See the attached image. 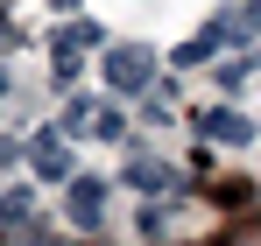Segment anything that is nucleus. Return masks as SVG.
Here are the masks:
<instances>
[{
	"mask_svg": "<svg viewBox=\"0 0 261 246\" xmlns=\"http://www.w3.org/2000/svg\"><path fill=\"white\" fill-rule=\"evenodd\" d=\"M64 127H71L78 141H120V134H127V120H120V106H113V99H71Z\"/></svg>",
	"mask_w": 261,
	"mask_h": 246,
	"instance_id": "f257e3e1",
	"label": "nucleus"
},
{
	"mask_svg": "<svg viewBox=\"0 0 261 246\" xmlns=\"http://www.w3.org/2000/svg\"><path fill=\"white\" fill-rule=\"evenodd\" d=\"M99 71H106V84H113V91H141V84H148V71H155V49H141V42H113V49L99 56Z\"/></svg>",
	"mask_w": 261,
	"mask_h": 246,
	"instance_id": "f03ea898",
	"label": "nucleus"
},
{
	"mask_svg": "<svg viewBox=\"0 0 261 246\" xmlns=\"http://www.w3.org/2000/svg\"><path fill=\"white\" fill-rule=\"evenodd\" d=\"M198 134H205V141H226V148H247V141H254V120H247L240 106H205V113H198Z\"/></svg>",
	"mask_w": 261,
	"mask_h": 246,
	"instance_id": "7ed1b4c3",
	"label": "nucleus"
},
{
	"mask_svg": "<svg viewBox=\"0 0 261 246\" xmlns=\"http://www.w3.org/2000/svg\"><path fill=\"white\" fill-rule=\"evenodd\" d=\"M64 204H71V225H78V232H99V225H106V183H99V176H71V197H64Z\"/></svg>",
	"mask_w": 261,
	"mask_h": 246,
	"instance_id": "20e7f679",
	"label": "nucleus"
},
{
	"mask_svg": "<svg viewBox=\"0 0 261 246\" xmlns=\"http://www.w3.org/2000/svg\"><path fill=\"white\" fill-rule=\"evenodd\" d=\"M29 162L43 183H71V148H64V134H36L29 141Z\"/></svg>",
	"mask_w": 261,
	"mask_h": 246,
	"instance_id": "39448f33",
	"label": "nucleus"
},
{
	"mask_svg": "<svg viewBox=\"0 0 261 246\" xmlns=\"http://www.w3.org/2000/svg\"><path fill=\"white\" fill-rule=\"evenodd\" d=\"M127 183H134V190H170L176 169H170V162H155V155H127Z\"/></svg>",
	"mask_w": 261,
	"mask_h": 246,
	"instance_id": "423d86ee",
	"label": "nucleus"
},
{
	"mask_svg": "<svg viewBox=\"0 0 261 246\" xmlns=\"http://www.w3.org/2000/svg\"><path fill=\"white\" fill-rule=\"evenodd\" d=\"M92 42H99V28H92V21H71V28H57V49H71V56H78V49H92Z\"/></svg>",
	"mask_w": 261,
	"mask_h": 246,
	"instance_id": "0eeeda50",
	"label": "nucleus"
},
{
	"mask_svg": "<svg viewBox=\"0 0 261 246\" xmlns=\"http://www.w3.org/2000/svg\"><path fill=\"white\" fill-rule=\"evenodd\" d=\"M29 211H36V197H29V190H7V197H0V225H21Z\"/></svg>",
	"mask_w": 261,
	"mask_h": 246,
	"instance_id": "6e6552de",
	"label": "nucleus"
},
{
	"mask_svg": "<svg viewBox=\"0 0 261 246\" xmlns=\"http://www.w3.org/2000/svg\"><path fill=\"white\" fill-rule=\"evenodd\" d=\"M0 91H7V78H0Z\"/></svg>",
	"mask_w": 261,
	"mask_h": 246,
	"instance_id": "1a4fd4ad",
	"label": "nucleus"
}]
</instances>
